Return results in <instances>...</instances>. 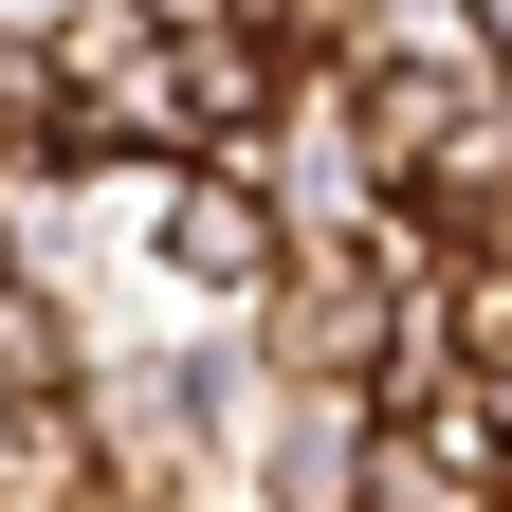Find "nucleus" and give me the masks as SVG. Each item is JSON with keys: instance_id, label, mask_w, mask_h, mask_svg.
I'll use <instances>...</instances> for the list:
<instances>
[{"instance_id": "f257e3e1", "label": "nucleus", "mask_w": 512, "mask_h": 512, "mask_svg": "<svg viewBox=\"0 0 512 512\" xmlns=\"http://www.w3.org/2000/svg\"><path fill=\"white\" fill-rule=\"evenodd\" d=\"M366 128H384V183L439 220V238H494L512 220V55H403L366 74Z\"/></svg>"}, {"instance_id": "f03ea898", "label": "nucleus", "mask_w": 512, "mask_h": 512, "mask_svg": "<svg viewBox=\"0 0 512 512\" xmlns=\"http://www.w3.org/2000/svg\"><path fill=\"white\" fill-rule=\"evenodd\" d=\"M256 348H275V384H366L403 366V256L384 238H293V275L256 293Z\"/></svg>"}, {"instance_id": "7ed1b4c3", "label": "nucleus", "mask_w": 512, "mask_h": 512, "mask_svg": "<svg viewBox=\"0 0 512 512\" xmlns=\"http://www.w3.org/2000/svg\"><path fill=\"white\" fill-rule=\"evenodd\" d=\"M238 183H256L293 238H384V220H403V183H384V128H366V74H293V110L238 147Z\"/></svg>"}, {"instance_id": "20e7f679", "label": "nucleus", "mask_w": 512, "mask_h": 512, "mask_svg": "<svg viewBox=\"0 0 512 512\" xmlns=\"http://www.w3.org/2000/svg\"><path fill=\"white\" fill-rule=\"evenodd\" d=\"M238 512H384V403L366 384H275L238 421Z\"/></svg>"}, {"instance_id": "39448f33", "label": "nucleus", "mask_w": 512, "mask_h": 512, "mask_svg": "<svg viewBox=\"0 0 512 512\" xmlns=\"http://www.w3.org/2000/svg\"><path fill=\"white\" fill-rule=\"evenodd\" d=\"M0 512H110L92 403H0Z\"/></svg>"}, {"instance_id": "423d86ee", "label": "nucleus", "mask_w": 512, "mask_h": 512, "mask_svg": "<svg viewBox=\"0 0 512 512\" xmlns=\"http://www.w3.org/2000/svg\"><path fill=\"white\" fill-rule=\"evenodd\" d=\"M256 37L293 55V74H366V37H384V0H238Z\"/></svg>"}, {"instance_id": "0eeeda50", "label": "nucleus", "mask_w": 512, "mask_h": 512, "mask_svg": "<svg viewBox=\"0 0 512 512\" xmlns=\"http://www.w3.org/2000/svg\"><path fill=\"white\" fill-rule=\"evenodd\" d=\"M19 293H37V238H19V220H0V311H19Z\"/></svg>"}, {"instance_id": "6e6552de", "label": "nucleus", "mask_w": 512, "mask_h": 512, "mask_svg": "<svg viewBox=\"0 0 512 512\" xmlns=\"http://www.w3.org/2000/svg\"><path fill=\"white\" fill-rule=\"evenodd\" d=\"M476 403H494V421H512V366H476Z\"/></svg>"}, {"instance_id": "1a4fd4ad", "label": "nucleus", "mask_w": 512, "mask_h": 512, "mask_svg": "<svg viewBox=\"0 0 512 512\" xmlns=\"http://www.w3.org/2000/svg\"><path fill=\"white\" fill-rule=\"evenodd\" d=\"M0 403H19V384H0Z\"/></svg>"}, {"instance_id": "9d476101", "label": "nucleus", "mask_w": 512, "mask_h": 512, "mask_svg": "<svg viewBox=\"0 0 512 512\" xmlns=\"http://www.w3.org/2000/svg\"><path fill=\"white\" fill-rule=\"evenodd\" d=\"M110 512H128V494H110Z\"/></svg>"}]
</instances>
